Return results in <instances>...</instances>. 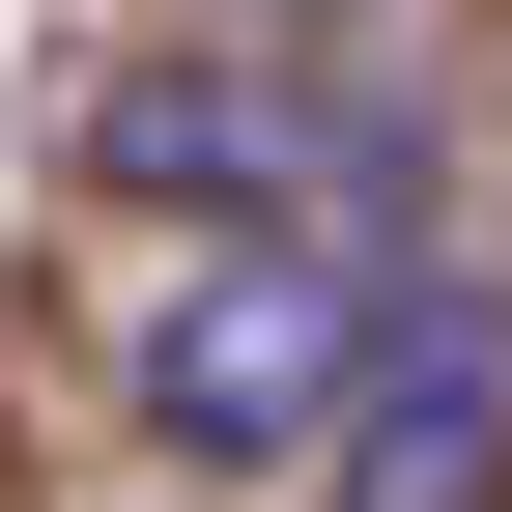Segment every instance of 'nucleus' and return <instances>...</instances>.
I'll return each instance as SVG.
<instances>
[{
  "instance_id": "nucleus-2",
  "label": "nucleus",
  "mask_w": 512,
  "mask_h": 512,
  "mask_svg": "<svg viewBox=\"0 0 512 512\" xmlns=\"http://www.w3.org/2000/svg\"><path fill=\"white\" fill-rule=\"evenodd\" d=\"M86 171L114 200H200V228H342L370 200V143L285 86V57H143V86L86 114Z\"/></svg>"
},
{
  "instance_id": "nucleus-3",
  "label": "nucleus",
  "mask_w": 512,
  "mask_h": 512,
  "mask_svg": "<svg viewBox=\"0 0 512 512\" xmlns=\"http://www.w3.org/2000/svg\"><path fill=\"white\" fill-rule=\"evenodd\" d=\"M484 456H512V342H484L456 285L370 313V370H342V427H313V484H342V512H484Z\"/></svg>"
},
{
  "instance_id": "nucleus-1",
  "label": "nucleus",
  "mask_w": 512,
  "mask_h": 512,
  "mask_svg": "<svg viewBox=\"0 0 512 512\" xmlns=\"http://www.w3.org/2000/svg\"><path fill=\"white\" fill-rule=\"evenodd\" d=\"M370 228H200L143 285V342H114V399H143V456H200V484H285L313 427H342V370H370Z\"/></svg>"
}]
</instances>
